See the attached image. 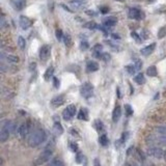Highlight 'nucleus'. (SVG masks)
I'll return each mask as SVG.
<instances>
[{"instance_id": "33", "label": "nucleus", "mask_w": 166, "mask_h": 166, "mask_svg": "<svg viewBox=\"0 0 166 166\" xmlns=\"http://www.w3.org/2000/svg\"><path fill=\"white\" fill-rule=\"evenodd\" d=\"M88 47H89V45L86 41H82V42L80 43V50L85 51V50H87Z\"/></svg>"}, {"instance_id": "32", "label": "nucleus", "mask_w": 166, "mask_h": 166, "mask_svg": "<svg viewBox=\"0 0 166 166\" xmlns=\"http://www.w3.org/2000/svg\"><path fill=\"white\" fill-rule=\"evenodd\" d=\"M95 126H96L98 131H103V130H104V125H103V122L101 121H96Z\"/></svg>"}, {"instance_id": "2", "label": "nucleus", "mask_w": 166, "mask_h": 166, "mask_svg": "<svg viewBox=\"0 0 166 166\" xmlns=\"http://www.w3.org/2000/svg\"><path fill=\"white\" fill-rule=\"evenodd\" d=\"M14 131V124L12 121H5L1 126V131H0V142L4 143L5 141L9 140L10 133Z\"/></svg>"}, {"instance_id": "43", "label": "nucleus", "mask_w": 166, "mask_h": 166, "mask_svg": "<svg viewBox=\"0 0 166 166\" xmlns=\"http://www.w3.org/2000/svg\"><path fill=\"white\" fill-rule=\"evenodd\" d=\"M81 157H82V154L78 153L77 154V157H76V161H77L78 163H81Z\"/></svg>"}, {"instance_id": "20", "label": "nucleus", "mask_w": 166, "mask_h": 166, "mask_svg": "<svg viewBox=\"0 0 166 166\" xmlns=\"http://www.w3.org/2000/svg\"><path fill=\"white\" fill-rule=\"evenodd\" d=\"M53 73H54V68H53V67H49L48 69H47V71L45 72V74H44L45 80H46V81L50 80V78L53 77Z\"/></svg>"}, {"instance_id": "31", "label": "nucleus", "mask_w": 166, "mask_h": 166, "mask_svg": "<svg viewBox=\"0 0 166 166\" xmlns=\"http://www.w3.org/2000/svg\"><path fill=\"white\" fill-rule=\"evenodd\" d=\"M50 166H64V163L60 161V160L55 158V159H53L52 161H51Z\"/></svg>"}, {"instance_id": "21", "label": "nucleus", "mask_w": 166, "mask_h": 166, "mask_svg": "<svg viewBox=\"0 0 166 166\" xmlns=\"http://www.w3.org/2000/svg\"><path fill=\"white\" fill-rule=\"evenodd\" d=\"M146 74H148L149 77H156L157 74H158V71H157V68L155 66H152V67H149L148 70H146Z\"/></svg>"}, {"instance_id": "10", "label": "nucleus", "mask_w": 166, "mask_h": 166, "mask_svg": "<svg viewBox=\"0 0 166 166\" xmlns=\"http://www.w3.org/2000/svg\"><path fill=\"white\" fill-rule=\"evenodd\" d=\"M19 23H20L21 28L24 29V30L28 29L29 27H31V25L33 24L32 20H30V19H29L28 17H26V16H21L20 20H19Z\"/></svg>"}, {"instance_id": "16", "label": "nucleus", "mask_w": 166, "mask_h": 166, "mask_svg": "<svg viewBox=\"0 0 166 166\" xmlns=\"http://www.w3.org/2000/svg\"><path fill=\"white\" fill-rule=\"evenodd\" d=\"M70 4L73 9H80L86 4V1L85 0H72V1H70Z\"/></svg>"}, {"instance_id": "7", "label": "nucleus", "mask_w": 166, "mask_h": 166, "mask_svg": "<svg viewBox=\"0 0 166 166\" xmlns=\"http://www.w3.org/2000/svg\"><path fill=\"white\" fill-rule=\"evenodd\" d=\"M75 114H76V106L74 104H71L64 110V112H62V118H64V121L69 122L74 118Z\"/></svg>"}, {"instance_id": "3", "label": "nucleus", "mask_w": 166, "mask_h": 166, "mask_svg": "<svg viewBox=\"0 0 166 166\" xmlns=\"http://www.w3.org/2000/svg\"><path fill=\"white\" fill-rule=\"evenodd\" d=\"M51 157H52V151L47 149V151H45V152H43V153L40 154V156L34 160L33 163H32V165L40 166V165L45 164V163H47L49 160L51 159Z\"/></svg>"}, {"instance_id": "23", "label": "nucleus", "mask_w": 166, "mask_h": 166, "mask_svg": "<svg viewBox=\"0 0 166 166\" xmlns=\"http://www.w3.org/2000/svg\"><path fill=\"white\" fill-rule=\"evenodd\" d=\"M134 80H135V82L137 83V84H139V85H141V84H143V83H145V78H144V75L143 74H138L136 77L134 78Z\"/></svg>"}, {"instance_id": "24", "label": "nucleus", "mask_w": 166, "mask_h": 166, "mask_svg": "<svg viewBox=\"0 0 166 166\" xmlns=\"http://www.w3.org/2000/svg\"><path fill=\"white\" fill-rule=\"evenodd\" d=\"M99 142L102 146H107L108 145V137L105 134H103L102 136H100Z\"/></svg>"}, {"instance_id": "9", "label": "nucleus", "mask_w": 166, "mask_h": 166, "mask_svg": "<svg viewBox=\"0 0 166 166\" xmlns=\"http://www.w3.org/2000/svg\"><path fill=\"white\" fill-rule=\"evenodd\" d=\"M128 16H129L130 19H133V20H142V19H144V14L140 10L136 9V7L130 9Z\"/></svg>"}, {"instance_id": "13", "label": "nucleus", "mask_w": 166, "mask_h": 166, "mask_svg": "<svg viewBox=\"0 0 166 166\" xmlns=\"http://www.w3.org/2000/svg\"><path fill=\"white\" fill-rule=\"evenodd\" d=\"M116 23H118V20H116L115 17H108V18H105L104 20H103V25H104L105 27H109V28H111V27L115 26Z\"/></svg>"}, {"instance_id": "12", "label": "nucleus", "mask_w": 166, "mask_h": 166, "mask_svg": "<svg viewBox=\"0 0 166 166\" xmlns=\"http://www.w3.org/2000/svg\"><path fill=\"white\" fill-rule=\"evenodd\" d=\"M155 48H156V43H153V44H151V45L146 46V47L142 48V49H141V50H140L141 55H143V56H149V55H151V54L154 52Z\"/></svg>"}, {"instance_id": "37", "label": "nucleus", "mask_w": 166, "mask_h": 166, "mask_svg": "<svg viewBox=\"0 0 166 166\" xmlns=\"http://www.w3.org/2000/svg\"><path fill=\"white\" fill-rule=\"evenodd\" d=\"M101 58H102L104 61H109L111 57H110V55H109L108 53H103V54H102V57H101Z\"/></svg>"}, {"instance_id": "36", "label": "nucleus", "mask_w": 166, "mask_h": 166, "mask_svg": "<svg viewBox=\"0 0 166 166\" xmlns=\"http://www.w3.org/2000/svg\"><path fill=\"white\" fill-rule=\"evenodd\" d=\"M55 34H56V39L58 41H61L62 37H64V34H62V31L60 30V29H57Z\"/></svg>"}, {"instance_id": "41", "label": "nucleus", "mask_w": 166, "mask_h": 166, "mask_svg": "<svg viewBox=\"0 0 166 166\" xmlns=\"http://www.w3.org/2000/svg\"><path fill=\"white\" fill-rule=\"evenodd\" d=\"M136 69L137 70H140L141 67H142V62H141L140 60H136V64H135Z\"/></svg>"}, {"instance_id": "22", "label": "nucleus", "mask_w": 166, "mask_h": 166, "mask_svg": "<svg viewBox=\"0 0 166 166\" xmlns=\"http://www.w3.org/2000/svg\"><path fill=\"white\" fill-rule=\"evenodd\" d=\"M54 130H55V132L57 133V134H62L64 133V128H62L61 124L59 122H54Z\"/></svg>"}, {"instance_id": "42", "label": "nucleus", "mask_w": 166, "mask_h": 166, "mask_svg": "<svg viewBox=\"0 0 166 166\" xmlns=\"http://www.w3.org/2000/svg\"><path fill=\"white\" fill-rule=\"evenodd\" d=\"M101 12H102L103 14H106V13L109 12V9H108L107 6H102L101 7Z\"/></svg>"}, {"instance_id": "44", "label": "nucleus", "mask_w": 166, "mask_h": 166, "mask_svg": "<svg viewBox=\"0 0 166 166\" xmlns=\"http://www.w3.org/2000/svg\"><path fill=\"white\" fill-rule=\"evenodd\" d=\"M128 133H124V134H122V142H125V141L127 140V137H128Z\"/></svg>"}, {"instance_id": "35", "label": "nucleus", "mask_w": 166, "mask_h": 166, "mask_svg": "<svg viewBox=\"0 0 166 166\" xmlns=\"http://www.w3.org/2000/svg\"><path fill=\"white\" fill-rule=\"evenodd\" d=\"M102 49H103V46L101 44H97L94 46V48H92V50H94V52H102Z\"/></svg>"}, {"instance_id": "40", "label": "nucleus", "mask_w": 166, "mask_h": 166, "mask_svg": "<svg viewBox=\"0 0 166 166\" xmlns=\"http://www.w3.org/2000/svg\"><path fill=\"white\" fill-rule=\"evenodd\" d=\"M0 26H1V28H2V29L6 27V22H5V19H4L3 16H2V17H1V23H0Z\"/></svg>"}, {"instance_id": "46", "label": "nucleus", "mask_w": 166, "mask_h": 166, "mask_svg": "<svg viewBox=\"0 0 166 166\" xmlns=\"http://www.w3.org/2000/svg\"><path fill=\"white\" fill-rule=\"evenodd\" d=\"M132 37H134L135 40H137V41H140L141 39H139V37H138V34L137 33H135V32H132Z\"/></svg>"}, {"instance_id": "19", "label": "nucleus", "mask_w": 166, "mask_h": 166, "mask_svg": "<svg viewBox=\"0 0 166 166\" xmlns=\"http://www.w3.org/2000/svg\"><path fill=\"white\" fill-rule=\"evenodd\" d=\"M13 3H14V5H15L16 10H22L24 7H25L26 1H25V0H15V1H14Z\"/></svg>"}, {"instance_id": "14", "label": "nucleus", "mask_w": 166, "mask_h": 166, "mask_svg": "<svg viewBox=\"0 0 166 166\" xmlns=\"http://www.w3.org/2000/svg\"><path fill=\"white\" fill-rule=\"evenodd\" d=\"M99 70V64H97L96 61H88L87 64H86V71L88 73H94V72H97Z\"/></svg>"}, {"instance_id": "8", "label": "nucleus", "mask_w": 166, "mask_h": 166, "mask_svg": "<svg viewBox=\"0 0 166 166\" xmlns=\"http://www.w3.org/2000/svg\"><path fill=\"white\" fill-rule=\"evenodd\" d=\"M51 54V47L49 45L42 46L40 49V59L43 62H46L49 59Z\"/></svg>"}, {"instance_id": "1", "label": "nucleus", "mask_w": 166, "mask_h": 166, "mask_svg": "<svg viewBox=\"0 0 166 166\" xmlns=\"http://www.w3.org/2000/svg\"><path fill=\"white\" fill-rule=\"evenodd\" d=\"M45 140H46V132L43 129H37L29 135L28 144L31 148H35V146L42 144Z\"/></svg>"}, {"instance_id": "17", "label": "nucleus", "mask_w": 166, "mask_h": 166, "mask_svg": "<svg viewBox=\"0 0 166 166\" xmlns=\"http://www.w3.org/2000/svg\"><path fill=\"white\" fill-rule=\"evenodd\" d=\"M2 58H5V60L10 62V64H17V62H19V57L16 55H12V54H6V55L2 54Z\"/></svg>"}, {"instance_id": "11", "label": "nucleus", "mask_w": 166, "mask_h": 166, "mask_svg": "<svg viewBox=\"0 0 166 166\" xmlns=\"http://www.w3.org/2000/svg\"><path fill=\"white\" fill-rule=\"evenodd\" d=\"M64 101H66L64 95H58V96H55L51 100V105H52L53 107H59V106L64 105Z\"/></svg>"}, {"instance_id": "28", "label": "nucleus", "mask_w": 166, "mask_h": 166, "mask_svg": "<svg viewBox=\"0 0 166 166\" xmlns=\"http://www.w3.org/2000/svg\"><path fill=\"white\" fill-rule=\"evenodd\" d=\"M166 35V26H163L158 31V39H163Z\"/></svg>"}, {"instance_id": "26", "label": "nucleus", "mask_w": 166, "mask_h": 166, "mask_svg": "<svg viewBox=\"0 0 166 166\" xmlns=\"http://www.w3.org/2000/svg\"><path fill=\"white\" fill-rule=\"evenodd\" d=\"M18 46L20 47V49H22V50H24L26 47V41L25 39H24L23 37H18Z\"/></svg>"}, {"instance_id": "15", "label": "nucleus", "mask_w": 166, "mask_h": 166, "mask_svg": "<svg viewBox=\"0 0 166 166\" xmlns=\"http://www.w3.org/2000/svg\"><path fill=\"white\" fill-rule=\"evenodd\" d=\"M121 116H122V109L119 106H116L112 112V121L114 122H118L119 121V118H121Z\"/></svg>"}, {"instance_id": "45", "label": "nucleus", "mask_w": 166, "mask_h": 166, "mask_svg": "<svg viewBox=\"0 0 166 166\" xmlns=\"http://www.w3.org/2000/svg\"><path fill=\"white\" fill-rule=\"evenodd\" d=\"M94 166H101V163L99 161V159H95L94 160Z\"/></svg>"}, {"instance_id": "18", "label": "nucleus", "mask_w": 166, "mask_h": 166, "mask_svg": "<svg viewBox=\"0 0 166 166\" xmlns=\"http://www.w3.org/2000/svg\"><path fill=\"white\" fill-rule=\"evenodd\" d=\"M78 118L81 121H87L88 119V112L85 108H81L78 113Z\"/></svg>"}, {"instance_id": "4", "label": "nucleus", "mask_w": 166, "mask_h": 166, "mask_svg": "<svg viewBox=\"0 0 166 166\" xmlns=\"http://www.w3.org/2000/svg\"><path fill=\"white\" fill-rule=\"evenodd\" d=\"M146 154L149 157L156 158V159H163L166 160V151L161 148H149L146 151Z\"/></svg>"}, {"instance_id": "49", "label": "nucleus", "mask_w": 166, "mask_h": 166, "mask_svg": "<svg viewBox=\"0 0 166 166\" xmlns=\"http://www.w3.org/2000/svg\"><path fill=\"white\" fill-rule=\"evenodd\" d=\"M118 1H119V2H122V1H125V0H118Z\"/></svg>"}, {"instance_id": "47", "label": "nucleus", "mask_w": 166, "mask_h": 166, "mask_svg": "<svg viewBox=\"0 0 166 166\" xmlns=\"http://www.w3.org/2000/svg\"><path fill=\"white\" fill-rule=\"evenodd\" d=\"M148 1H149V3H153L155 0H148Z\"/></svg>"}, {"instance_id": "25", "label": "nucleus", "mask_w": 166, "mask_h": 166, "mask_svg": "<svg viewBox=\"0 0 166 166\" xmlns=\"http://www.w3.org/2000/svg\"><path fill=\"white\" fill-rule=\"evenodd\" d=\"M84 27L87 29H91V30H95V29L98 27V25L96 22H94V21H89V22L84 24Z\"/></svg>"}, {"instance_id": "27", "label": "nucleus", "mask_w": 166, "mask_h": 166, "mask_svg": "<svg viewBox=\"0 0 166 166\" xmlns=\"http://www.w3.org/2000/svg\"><path fill=\"white\" fill-rule=\"evenodd\" d=\"M64 45H66L67 47H71V46H72V39H71L70 34H64Z\"/></svg>"}, {"instance_id": "6", "label": "nucleus", "mask_w": 166, "mask_h": 166, "mask_svg": "<svg viewBox=\"0 0 166 166\" xmlns=\"http://www.w3.org/2000/svg\"><path fill=\"white\" fill-rule=\"evenodd\" d=\"M18 134L21 138H27L31 134V124L29 122H24L18 129Z\"/></svg>"}, {"instance_id": "30", "label": "nucleus", "mask_w": 166, "mask_h": 166, "mask_svg": "<svg viewBox=\"0 0 166 166\" xmlns=\"http://www.w3.org/2000/svg\"><path fill=\"white\" fill-rule=\"evenodd\" d=\"M126 70H127V72L129 73L130 75H134L137 69H136L135 66H133V64H130V66H127L126 67Z\"/></svg>"}, {"instance_id": "48", "label": "nucleus", "mask_w": 166, "mask_h": 166, "mask_svg": "<svg viewBox=\"0 0 166 166\" xmlns=\"http://www.w3.org/2000/svg\"><path fill=\"white\" fill-rule=\"evenodd\" d=\"M128 166H137V165H134V164H129Z\"/></svg>"}, {"instance_id": "5", "label": "nucleus", "mask_w": 166, "mask_h": 166, "mask_svg": "<svg viewBox=\"0 0 166 166\" xmlns=\"http://www.w3.org/2000/svg\"><path fill=\"white\" fill-rule=\"evenodd\" d=\"M80 94L84 99H89V98H91L92 95H94V86H92V84L89 82L83 83L80 88Z\"/></svg>"}, {"instance_id": "29", "label": "nucleus", "mask_w": 166, "mask_h": 166, "mask_svg": "<svg viewBox=\"0 0 166 166\" xmlns=\"http://www.w3.org/2000/svg\"><path fill=\"white\" fill-rule=\"evenodd\" d=\"M156 132L161 135H166V126H158L156 127Z\"/></svg>"}, {"instance_id": "38", "label": "nucleus", "mask_w": 166, "mask_h": 166, "mask_svg": "<svg viewBox=\"0 0 166 166\" xmlns=\"http://www.w3.org/2000/svg\"><path fill=\"white\" fill-rule=\"evenodd\" d=\"M53 84H54V87H55V88H58V87H59V85H60V82H59L58 79L54 77V78H53Z\"/></svg>"}, {"instance_id": "34", "label": "nucleus", "mask_w": 166, "mask_h": 166, "mask_svg": "<svg viewBox=\"0 0 166 166\" xmlns=\"http://www.w3.org/2000/svg\"><path fill=\"white\" fill-rule=\"evenodd\" d=\"M125 110H126V113H127L128 116H130V115H132V114H133V109H132V107L129 104L125 105Z\"/></svg>"}, {"instance_id": "39", "label": "nucleus", "mask_w": 166, "mask_h": 166, "mask_svg": "<svg viewBox=\"0 0 166 166\" xmlns=\"http://www.w3.org/2000/svg\"><path fill=\"white\" fill-rule=\"evenodd\" d=\"M71 145V149H72L73 152H77L78 151V145H77V143H74V142H72L70 144Z\"/></svg>"}]
</instances>
